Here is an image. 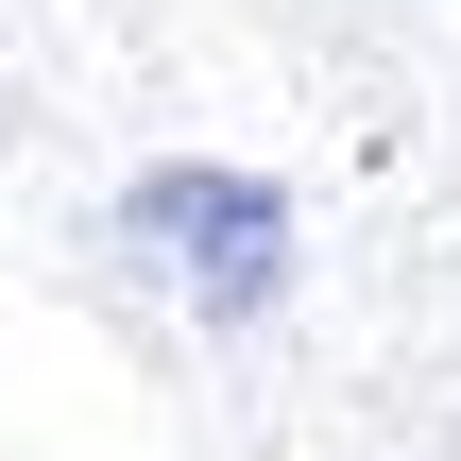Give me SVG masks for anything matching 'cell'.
Returning a JSON list of instances; mask_svg holds the SVG:
<instances>
[{
	"label": "cell",
	"instance_id": "obj_1",
	"mask_svg": "<svg viewBox=\"0 0 461 461\" xmlns=\"http://www.w3.org/2000/svg\"><path fill=\"white\" fill-rule=\"evenodd\" d=\"M137 240H154V274L188 291V308H274V274H291V205L257 188V171H154L137 188Z\"/></svg>",
	"mask_w": 461,
	"mask_h": 461
}]
</instances>
